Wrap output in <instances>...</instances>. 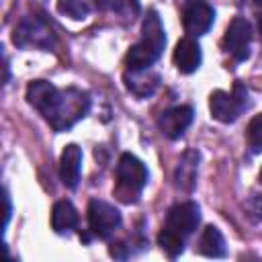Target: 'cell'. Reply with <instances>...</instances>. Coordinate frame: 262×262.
<instances>
[{"label":"cell","mask_w":262,"mask_h":262,"mask_svg":"<svg viewBox=\"0 0 262 262\" xmlns=\"http://www.w3.org/2000/svg\"><path fill=\"white\" fill-rule=\"evenodd\" d=\"M166 47V31L156 10H149L141 25V39L129 47L125 63L129 70L154 68Z\"/></svg>","instance_id":"cell-2"},{"label":"cell","mask_w":262,"mask_h":262,"mask_svg":"<svg viewBox=\"0 0 262 262\" xmlns=\"http://www.w3.org/2000/svg\"><path fill=\"white\" fill-rule=\"evenodd\" d=\"M27 102L37 108L53 131H70L90 111V94L82 88H57L47 80H33L27 86Z\"/></svg>","instance_id":"cell-1"},{"label":"cell","mask_w":262,"mask_h":262,"mask_svg":"<svg viewBox=\"0 0 262 262\" xmlns=\"http://www.w3.org/2000/svg\"><path fill=\"white\" fill-rule=\"evenodd\" d=\"M106 6L123 23H133L141 12V2L139 0H106Z\"/></svg>","instance_id":"cell-17"},{"label":"cell","mask_w":262,"mask_h":262,"mask_svg":"<svg viewBox=\"0 0 262 262\" xmlns=\"http://www.w3.org/2000/svg\"><path fill=\"white\" fill-rule=\"evenodd\" d=\"M121 223L123 219L115 205L100 199H92L88 203V229L96 239H108Z\"/></svg>","instance_id":"cell-6"},{"label":"cell","mask_w":262,"mask_h":262,"mask_svg":"<svg viewBox=\"0 0 262 262\" xmlns=\"http://www.w3.org/2000/svg\"><path fill=\"white\" fill-rule=\"evenodd\" d=\"M244 209H246V215L250 221H254V223L262 221V196L260 194L252 192L248 196V201L244 203Z\"/></svg>","instance_id":"cell-21"},{"label":"cell","mask_w":262,"mask_h":262,"mask_svg":"<svg viewBox=\"0 0 262 262\" xmlns=\"http://www.w3.org/2000/svg\"><path fill=\"white\" fill-rule=\"evenodd\" d=\"M12 43L18 49H41L51 51L57 43L51 23L41 14H27L18 20L12 31Z\"/></svg>","instance_id":"cell-3"},{"label":"cell","mask_w":262,"mask_h":262,"mask_svg":"<svg viewBox=\"0 0 262 262\" xmlns=\"http://www.w3.org/2000/svg\"><path fill=\"white\" fill-rule=\"evenodd\" d=\"M158 244L160 248L170 256V258H178L182 252H184V237L176 235L174 231L162 227V231L158 233Z\"/></svg>","instance_id":"cell-19"},{"label":"cell","mask_w":262,"mask_h":262,"mask_svg":"<svg viewBox=\"0 0 262 262\" xmlns=\"http://www.w3.org/2000/svg\"><path fill=\"white\" fill-rule=\"evenodd\" d=\"M192 119H194L192 106H188V104L170 106V108H166V111L160 113V117H158V129L168 139H180L186 133V129L192 125Z\"/></svg>","instance_id":"cell-10"},{"label":"cell","mask_w":262,"mask_h":262,"mask_svg":"<svg viewBox=\"0 0 262 262\" xmlns=\"http://www.w3.org/2000/svg\"><path fill=\"white\" fill-rule=\"evenodd\" d=\"M80 174H82V147L76 143H70L63 147L59 158V178L63 186L74 190L80 182Z\"/></svg>","instance_id":"cell-13"},{"label":"cell","mask_w":262,"mask_h":262,"mask_svg":"<svg viewBox=\"0 0 262 262\" xmlns=\"http://www.w3.org/2000/svg\"><path fill=\"white\" fill-rule=\"evenodd\" d=\"M115 174H117L115 194L123 203H135L141 196V190L145 188L149 178L145 164L133 154H121Z\"/></svg>","instance_id":"cell-4"},{"label":"cell","mask_w":262,"mask_h":262,"mask_svg":"<svg viewBox=\"0 0 262 262\" xmlns=\"http://www.w3.org/2000/svg\"><path fill=\"white\" fill-rule=\"evenodd\" d=\"M260 182H262V170H260Z\"/></svg>","instance_id":"cell-23"},{"label":"cell","mask_w":262,"mask_h":262,"mask_svg":"<svg viewBox=\"0 0 262 262\" xmlns=\"http://www.w3.org/2000/svg\"><path fill=\"white\" fill-rule=\"evenodd\" d=\"M125 88L137 96V98H149L158 86H160V74L154 68H143V70H125L123 74Z\"/></svg>","instance_id":"cell-11"},{"label":"cell","mask_w":262,"mask_h":262,"mask_svg":"<svg viewBox=\"0 0 262 262\" xmlns=\"http://www.w3.org/2000/svg\"><path fill=\"white\" fill-rule=\"evenodd\" d=\"M250 45H252V25L248 18L235 16L225 29L221 47L235 61H246L250 57Z\"/></svg>","instance_id":"cell-7"},{"label":"cell","mask_w":262,"mask_h":262,"mask_svg":"<svg viewBox=\"0 0 262 262\" xmlns=\"http://www.w3.org/2000/svg\"><path fill=\"white\" fill-rule=\"evenodd\" d=\"M246 141L252 154H262V113L250 119L246 127Z\"/></svg>","instance_id":"cell-20"},{"label":"cell","mask_w":262,"mask_h":262,"mask_svg":"<svg viewBox=\"0 0 262 262\" xmlns=\"http://www.w3.org/2000/svg\"><path fill=\"white\" fill-rule=\"evenodd\" d=\"M201 223V209L194 201H182L168 209L164 227L174 231L180 237H188Z\"/></svg>","instance_id":"cell-8"},{"label":"cell","mask_w":262,"mask_h":262,"mask_svg":"<svg viewBox=\"0 0 262 262\" xmlns=\"http://www.w3.org/2000/svg\"><path fill=\"white\" fill-rule=\"evenodd\" d=\"M2 196H4V229H6V225L10 221V213H12V203H10V194L6 188L2 190Z\"/></svg>","instance_id":"cell-22"},{"label":"cell","mask_w":262,"mask_h":262,"mask_svg":"<svg viewBox=\"0 0 262 262\" xmlns=\"http://www.w3.org/2000/svg\"><path fill=\"white\" fill-rule=\"evenodd\" d=\"M248 106H250V94L242 82H235L229 92L215 90L209 96L211 117L219 123H235Z\"/></svg>","instance_id":"cell-5"},{"label":"cell","mask_w":262,"mask_h":262,"mask_svg":"<svg viewBox=\"0 0 262 262\" xmlns=\"http://www.w3.org/2000/svg\"><path fill=\"white\" fill-rule=\"evenodd\" d=\"M78 227V211L70 201H57L51 209V229L59 235H70Z\"/></svg>","instance_id":"cell-15"},{"label":"cell","mask_w":262,"mask_h":262,"mask_svg":"<svg viewBox=\"0 0 262 262\" xmlns=\"http://www.w3.org/2000/svg\"><path fill=\"white\" fill-rule=\"evenodd\" d=\"M199 162H201V154L196 149H186L174 170V182L180 190L190 192L196 184V172H199Z\"/></svg>","instance_id":"cell-14"},{"label":"cell","mask_w":262,"mask_h":262,"mask_svg":"<svg viewBox=\"0 0 262 262\" xmlns=\"http://www.w3.org/2000/svg\"><path fill=\"white\" fill-rule=\"evenodd\" d=\"M55 8H57L59 14L68 16L72 20H84L92 10L88 0H57Z\"/></svg>","instance_id":"cell-18"},{"label":"cell","mask_w":262,"mask_h":262,"mask_svg":"<svg viewBox=\"0 0 262 262\" xmlns=\"http://www.w3.org/2000/svg\"><path fill=\"white\" fill-rule=\"evenodd\" d=\"M199 252L203 256H209V258H225L227 256L225 239L215 225H207L203 229L201 239H199Z\"/></svg>","instance_id":"cell-16"},{"label":"cell","mask_w":262,"mask_h":262,"mask_svg":"<svg viewBox=\"0 0 262 262\" xmlns=\"http://www.w3.org/2000/svg\"><path fill=\"white\" fill-rule=\"evenodd\" d=\"M215 23V10L205 0H188L182 8V27L188 37H203Z\"/></svg>","instance_id":"cell-9"},{"label":"cell","mask_w":262,"mask_h":262,"mask_svg":"<svg viewBox=\"0 0 262 262\" xmlns=\"http://www.w3.org/2000/svg\"><path fill=\"white\" fill-rule=\"evenodd\" d=\"M174 66L180 74H192L201 68V61H203V51H201V45L194 37H182L176 47H174Z\"/></svg>","instance_id":"cell-12"}]
</instances>
